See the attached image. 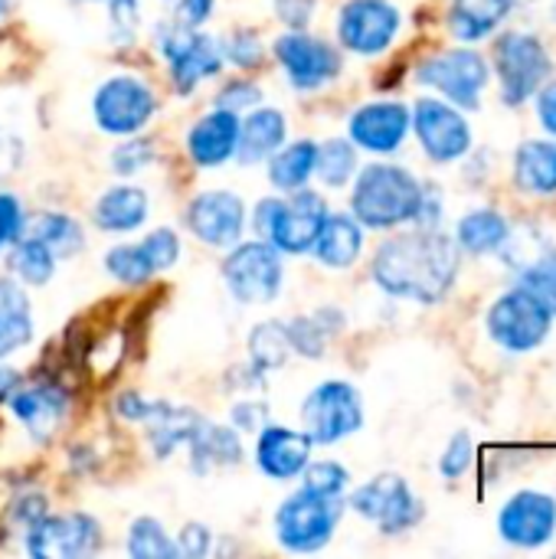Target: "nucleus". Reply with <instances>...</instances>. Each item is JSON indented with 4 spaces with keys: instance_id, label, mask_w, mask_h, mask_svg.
<instances>
[{
    "instance_id": "nucleus-48",
    "label": "nucleus",
    "mask_w": 556,
    "mask_h": 559,
    "mask_svg": "<svg viewBox=\"0 0 556 559\" xmlns=\"http://www.w3.org/2000/svg\"><path fill=\"white\" fill-rule=\"evenodd\" d=\"M174 547H177V557L184 559H203L213 554V531L206 524H184L180 534L174 537Z\"/></svg>"
},
{
    "instance_id": "nucleus-17",
    "label": "nucleus",
    "mask_w": 556,
    "mask_h": 559,
    "mask_svg": "<svg viewBox=\"0 0 556 559\" xmlns=\"http://www.w3.org/2000/svg\"><path fill=\"white\" fill-rule=\"evenodd\" d=\"M410 124L419 138V147L436 164H452L469 154L472 147V128L469 121L439 98H419L413 105Z\"/></svg>"
},
{
    "instance_id": "nucleus-46",
    "label": "nucleus",
    "mask_w": 556,
    "mask_h": 559,
    "mask_svg": "<svg viewBox=\"0 0 556 559\" xmlns=\"http://www.w3.org/2000/svg\"><path fill=\"white\" fill-rule=\"evenodd\" d=\"M472 462H475V442H472V436L469 432H456L449 439L442 459H439V475L449 478V481H456V478H462L472 468Z\"/></svg>"
},
{
    "instance_id": "nucleus-39",
    "label": "nucleus",
    "mask_w": 556,
    "mask_h": 559,
    "mask_svg": "<svg viewBox=\"0 0 556 559\" xmlns=\"http://www.w3.org/2000/svg\"><path fill=\"white\" fill-rule=\"evenodd\" d=\"M125 550H128V557H138V559L177 557L174 537H170V534H167V527H164L161 521H154V518H138V521L128 527Z\"/></svg>"
},
{
    "instance_id": "nucleus-14",
    "label": "nucleus",
    "mask_w": 556,
    "mask_h": 559,
    "mask_svg": "<svg viewBox=\"0 0 556 559\" xmlns=\"http://www.w3.org/2000/svg\"><path fill=\"white\" fill-rule=\"evenodd\" d=\"M23 547L36 559H85L102 547V527L85 511L46 514L23 531Z\"/></svg>"
},
{
    "instance_id": "nucleus-41",
    "label": "nucleus",
    "mask_w": 556,
    "mask_h": 559,
    "mask_svg": "<svg viewBox=\"0 0 556 559\" xmlns=\"http://www.w3.org/2000/svg\"><path fill=\"white\" fill-rule=\"evenodd\" d=\"M285 331H288V344H292V354L295 357H305V360H321L328 344L334 341L315 314H298L292 321H285Z\"/></svg>"
},
{
    "instance_id": "nucleus-37",
    "label": "nucleus",
    "mask_w": 556,
    "mask_h": 559,
    "mask_svg": "<svg viewBox=\"0 0 556 559\" xmlns=\"http://www.w3.org/2000/svg\"><path fill=\"white\" fill-rule=\"evenodd\" d=\"M360 170L357 164V147L351 144V138H328L318 144V160H315V177L331 187L341 190L354 180V174Z\"/></svg>"
},
{
    "instance_id": "nucleus-5",
    "label": "nucleus",
    "mask_w": 556,
    "mask_h": 559,
    "mask_svg": "<svg viewBox=\"0 0 556 559\" xmlns=\"http://www.w3.org/2000/svg\"><path fill=\"white\" fill-rule=\"evenodd\" d=\"M344 511H347L344 498H321L298 488L279 504L272 518L275 540L288 554H318L334 540Z\"/></svg>"
},
{
    "instance_id": "nucleus-3",
    "label": "nucleus",
    "mask_w": 556,
    "mask_h": 559,
    "mask_svg": "<svg viewBox=\"0 0 556 559\" xmlns=\"http://www.w3.org/2000/svg\"><path fill=\"white\" fill-rule=\"evenodd\" d=\"M328 213H331L328 200L318 190L301 187L282 197H262L252 206L249 226L259 239L272 242L282 255H308Z\"/></svg>"
},
{
    "instance_id": "nucleus-32",
    "label": "nucleus",
    "mask_w": 556,
    "mask_h": 559,
    "mask_svg": "<svg viewBox=\"0 0 556 559\" xmlns=\"http://www.w3.org/2000/svg\"><path fill=\"white\" fill-rule=\"evenodd\" d=\"M514 183L524 193H556V141H524L514 154Z\"/></svg>"
},
{
    "instance_id": "nucleus-1",
    "label": "nucleus",
    "mask_w": 556,
    "mask_h": 559,
    "mask_svg": "<svg viewBox=\"0 0 556 559\" xmlns=\"http://www.w3.org/2000/svg\"><path fill=\"white\" fill-rule=\"evenodd\" d=\"M462 249L439 229H413L387 239L370 265L374 282L400 301L436 305L449 295L459 275Z\"/></svg>"
},
{
    "instance_id": "nucleus-12",
    "label": "nucleus",
    "mask_w": 556,
    "mask_h": 559,
    "mask_svg": "<svg viewBox=\"0 0 556 559\" xmlns=\"http://www.w3.org/2000/svg\"><path fill=\"white\" fill-rule=\"evenodd\" d=\"M495 69L501 79V98L508 105H524L547 82L551 52L531 33H505L495 43Z\"/></svg>"
},
{
    "instance_id": "nucleus-26",
    "label": "nucleus",
    "mask_w": 556,
    "mask_h": 559,
    "mask_svg": "<svg viewBox=\"0 0 556 559\" xmlns=\"http://www.w3.org/2000/svg\"><path fill=\"white\" fill-rule=\"evenodd\" d=\"M141 426H144L154 459H170L177 449H187L193 432L203 426V416L190 406H174L167 400H157L151 416Z\"/></svg>"
},
{
    "instance_id": "nucleus-21",
    "label": "nucleus",
    "mask_w": 556,
    "mask_h": 559,
    "mask_svg": "<svg viewBox=\"0 0 556 559\" xmlns=\"http://www.w3.org/2000/svg\"><path fill=\"white\" fill-rule=\"evenodd\" d=\"M410 134V108L400 102H370L360 105L347 121V138L357 151L393 154Z\"/></svg>"
},
{
    "instance_id": "nucleus-33",
    "label": "nucleus",
    "mask_w": 556,
    "mask_h": 559,
    "mask_svg": "<svg viewBox=\"0 0 556 559\" xmlns=\"http://www.w3.org/2000/svg\"><path fill=\"white\" fill-rule=\"evenodd\" d=\"M23 233L39 239L43 246H49V252L56 259H69V255L82 252V246H85L82 223L75 216H69V213H59V210H43V213L26 216Z\"/></svg>"
},
{
    "instance_id": "nucleus-56",
    "label": "nucleus",
    "mask_w": 556,
    "mask_h": 559,
    "mask_svg": "<svg viewBox=\"0 0 556 559\" xmlns=\"http://www.w3.org/2000/svg\"><path fill=\"white\" fill-rule=\"evenodd\" d=\"M7 10H10V0H0V20L7 16Z\"/></svg>"
},
{
    "instance_id": "nucleus-18",
    "label": "nucleus",
    "mask_w": 556,
    "mask_h": 559,
    "mask_svg": "<svg viewBox=\"0 0 556 559\" xmlns=\"http://www.w3.org/2000/svg\"><path fill=\"white\" fill-rule=\"evenodd\" d=\"M315 452V442L308 439L305 429H292V426H279V423H265L256 432V468L275 481V485H288L298 481L301 472L308 468Z\"/></svg>"
},
{
    "instance_id": "nucleus-11",
    "label": "nucleus",
    "mask_w": 556,
    "mask_h": 559,
    "mask_svg": "<svg viewBox=\"0 0 556 559\" xmlns=\"http://www.w3.org/2000/svg\"><path fill=\"white\" fill-rule=\"evenodd\" d=\"M347 508L357 518L370 521L387 537L406 534V531H413L423 521V501L413 495V488L406 485V478L390 475V472L370 478L367 485H360L351 495Z\"/></svg>"
},
{
    "instance_id": "nucleus-42",
    "label": "nucleus",
    "mask_w": 556,
    "mask_h": 559,
    "mask_svg": "<svg viewBox=\"0 0 556 559\" xmlns=\"http://www.w3.org/2000/svg\"><path fill=\"white\" fill-rule=\"evenodd\" d=\"M301 488L311 495H321V498H344L351 488V472L331 459L308 462V468L301 472Z\"/></svg>"
},
{
    "instance_id": "nucleus-10",
    "label": "nucleus",
    "mask_w": 556,
    "mask_h": 559,
    "mask_svg": "<svg viewBox=\"0 0 556 559\" xmlns=\"http://www.w3.org/2000/svg\"><path fill=\"white\" fill-rule=\"evenodd\" d=\"M551 324L554 311L521 285L505 292L488 311V334L511 354H528L541 347L551 334Z\"/></svg>"
},
{
    "instance_id": "nucleus-51",
    "label": "nucleus",
    "mask_w": 556,
    "mask_h": 559,
    "mask_svg": "<svg viewBox=\"0 0 556 559\" xmlns=\"http://www.w3.org/2000/svg\"><path fill=\"white\" fill-rule=\"evenodd\" d=\"M272 7H275V20L285 29H305L315 20L318 0H272Z\"/></svg>"
},
{
    "instance_id": "nucleus-20",
    "label": "nucleus",
    "mask_w": 556,
    "mask_h": 559,
    "mask_svg": "<svg viewBox=\"0 0 556 559\" xmlns=\"http://www.w3.org/2000/svg\"><path fill=\"white\" fill-rule=\"evenodd\" d=\"M498 534L505 544L521 550H537L556 534V501L541 491H518L498 518Z\"/></svg>"
},
{
    "instance_id": "nucleus-59",
    "label": "nucleus",
    "mask_w": 556,
    "mask_h": 559,
    "mask_svg": "<svg viewBox=\"0 0 556 559\" xmlns=\"http://www.w3.org/2000/svg\"><path fill=\"white\" fill-rule=\"evenodd\" d=\"M88 3H92V0H88Z\"/></svg>"
},
{
    "instance_id": "nucleus-8",
    "label": "nucleus",
    "mask_w": 556,
    "mask_h": 559,
    "mask_svg": "<svg viewBox=\"0 0 556 559\" xmlns=\"http://www.w3.org/2000/svg\"><path fill=\"white\" fill-rule=\"evenodd\" d=\"M301 429L315 445H338L364 429V400L347 380L318 383L301 403Z\"/></svg>"
},
{
    "instance_id": "nucleus-38",
    "label": "nucleus",
    "mask_w": 556,
    "mask_h": 559,
    "mask_svg": "<svg viewBox=\"0 0 556 559\" xmlns=\"http://www.w3.org/2000/svg\"><path fill=\"white\" fill-rule=\"evenodd\" d=\"M102 269L108 272V278H115L125 288H141L151 278H157L141 252V242H118L102 255Z\"/></svg>"
},
{
    "instance_id": "nucleus-44",
    "label": "nucleus",
    "mask_w": 556,
    "mask_h": 559,
    "mask_svg": "<svg viewBox=\"0 0 556 559\" xmlns=\"http://www.w3.org/2000/svg\"><path fill=\"white\" fill-rule=\"evenodd\" d=\"M138 242H141V252H144V259H147L154 275H164V272H170L180 262V236L170 226H157V229H151Z\"/></svg>"
},
{
    "instance_id": "nucleus-23",
    "label": "nucleus",
    "mask_w": 556,
    "mask_h": 559,
    "mask_svg": "<svg viewBox=\"0 0 556 559\" xmlns=\"http://www.w3.org/2000/svg\"><path fill=\"white\" fill-rule=\"evenodd\" d=\"M288 141V118L275 105H256L239 115V144H236V164L256 167L269 160L282 144Z\"/></svg>"
},
{
    "instance_id": "nucleus-54",
    "label": "nucleus",
    "mask_w": 556,
    "mask_h": 559,
    "mask_svg": "<svg viewBox=\"0 0 556 559\" xmlns=\"http://www.w3.org/2000/svg\"><path fill=\"white\" fill-rule=\"evenodd\" d=\"M537 118L556 138V82L541 85V92H537Z\"/></svg>"
},
{
    "instance_id": "nucleus-27",
    "label": "nucleus",
    "mask_w": 556,
    "mask_h": 559,
    "mask_svg": "<svg viewBox=\"0 0 556 559\" xmlns=\"http://www.w3.org/2000/svg\"><path fill=\"white\" fill-rule=\"evenodd\" d=\"M190 452V472L193 475H213L223 468H236L246 455H242V432H236L233 426H216L210 419H203V426L193 432V439L187 442Z\"/></svg>"
},
{
    "instance_id": "nucleus-16",
    "label": "nucleus",
    "mask_w": 556,
    "mask_h": 559,
    "mask_svg": "<svg viewBox=\"0 0 556 559\" xmlns=\"http://www.w3.org/2000/svg\"><path fill=\"white\" fill-rule=\"evenodd\" d=\"M400 33V10L390 0H347L338 10V43L357 56H380Z\"/></svg>"
},
{
    "instance_id": "nucleus-45",
    "label": "nucleus",
    "mask_w": 556,
    "mask_h": 559,
    "mask_svg": "<svg viewBox=\"0 0 556 559\" xmlns=\"http://www.w3.org/2000/svg\"><path fill=\"white\" fill-rule=\"evenodd\" d=\"M108 3V26L118 46H131L141 29V0H105Z\"/></svg>"
},
{
    "instance_id": "nucleus-31",
    "label": "nucleus",
    "mask_w": 556,
    "mask_h": 559,
    "mask_svg": "<svg viewBox=\"0 0 556 559\" xmlns=\"http://www.w3.org/2000/svg\"><path fill=\"white\" fill-rule=\"evenodd\" d=\"M511 7V0H452L449 29L459 43H478L505 23Z\"/></svg>"
},
{
    "instance_id": "nucleus-22",
    "label": "nucleus",
    "mask_w": 556,
    "mask_h": 559,
    "mask_svg": "<svg viewBox=\"0 0 556 559\" xmlns=\"http://www.w3.org/2000/svg\"><path fill=\"white\" fill-rule=\"evenodd\" d=\"M239 144V115L229 108L213 105V111L200 115L184 138V151L193 167L200 170H220L236 157Z\"/></svg>"
},
{
    "instance_id": "nucleus-35",
    "label": "nucleus",
    "mask_w": 556,
    "mask_h": 559,
    "mask_svg": "<svg viewBox=\"0 0 556 559\" xmlns=\"http://www.w3.org/2000/svg\"><path fill=\"white\" fill-rule=\"evenodd\" d=\"M511 226L501 213L495 210H475L469 213L459 229H456V242L462 252L469 255H488V252H501V246L508 242Z\"/></svg>"
},
{
    "instance_id": "nucleus-4",
    "label": "nucleus",
    "mask_w": 556,
    "mask_h": 559,
    "mask_svg": "<svg viewBox=\"0 0 556 559\" xmlns=\"http://www.w3.org/2000/svg\"><path fill=\"white\" fill-rule=\"evenodd\" d=\"M151 39H154L157 56L167 66V75H170V85L177 95H193L200 82L216 79L226 66L220 39L203 33L200 26L177 20V16L154 23Z\"/></svg>"
},
{
    "instance_id": "nucleus-25",
    "label": "nucleus",
    "mask_w": 556,
    "mask_h": 559,
    "mask_svg": "<svg viewBox=\"0 0 556 559\" xmlns=\"http://www.w3.org/2000/svg\"><path fill=\"white\" fill-rule=\"evenodd\" d=\"M147 213H151V197L144 187L138 183H115L108 190L98 193L95 206H92V223L102 229V233H115V236H125V233H134L147 223Z\"/></svg>"
},
{
    "instance_id": "nucleus-40",
    "label": "nucleus",
    "mask_w": 556,
    "mask_h": 559,
    "mask_svg": "<svg viewBox=\"0 0 556 559\" xmlns=\"http://www.w3.org/2000/svg\"><path fill=\"white\" fill-rule=\"evenodd\" d=\"M157 144L151 138H141V134H131L125 141H118L108 154V167L111 174H118L121 180L134 177V174H144L154 160H157Z\"/></svg>"
},
{
    "instance_id": "nucleus-58",
    "label": "nucleus",
    "mask_w": 556,
    "mask_h": 559,
    "mask_svg": "<svg viewBox=\"0 0 556 559\" xmlns=\"http://www.w3.org/2000/svg\"><path fill=\"white\" fill-rule=\"evenodd\" d=\"M554 13H556V7H554Z\"/></svg>"
},
{
    "instance_id": "nucleus-50",
    "label": "nucleus",
    "mask_w": 556,
    "mask_h": 559,
    "mask_svg": "<svg viewBox=\"0 0 556 559\" xmlns=\"http://www.w3.org/2000/svg\"><path fill=\"white\" fill-rule=\"evenodd\" d=\"M269 423V403L262 400H239L229 409V426L236 432H259Z\"/></svg>"
},
{
    "instance_id": "nucleus-53",
    "label": "nucleus",
    "mask_w": 556,
    "mask_h": 559,
    "mask_svg": "<svg viewBox=\"0 0 556 559\" xmlns=\"http://www.w3.org/2000/svg\"><path fill=\"white\" fill-rule=\"evenodd\" d=\"M170 7H174V16L177 20H184L190 26H203L213 16L216 0H174Z\"/></svg>"
},
{
    "instance_id": "nucleus-30",
    "label": "nucleus",
    "mask_w": 556,
    "mask_h": 559,
    "mask_svg": "<svg viewBox=\"0 0 556 559\" xmlns=\"http://www.w3.org/2000/svg\"><path fill=\"white\" fill-rule=\"evenodd\" d=\"M315 160H318V141H311V138L285 141V144L265 160L269 183H272L279 193L301 190V187H308L311 177H315Z\"/></svg>"
},
{
    "instance_id": "nucleus-19",
    "label": "nucleus",
    "mask_w": 556,
    "mask_h": 559,
    "mask_svg": "<svg viewBox=\"0 0 556 559\" xmlns=\"http://www.w3.org/2000/svg\"><path fill=\"white\" fill-rule=\"evenodd\" d=\"M7 409L36 445H46L69 419V393L59 383H46V380L29 386L20 383L16 393L7 400Z\"/></svg>"
},
{
    "instance_id": "nucleus-24",
    "label": "nucleus",
    "mask_w": 556,
    "mask_h": 559,
    "mask_svg": "<svg viewBox=\"0 0 556 559\" xmlns=\"http://www.w3.org/2000/svg\"><path fill=\"white\" fill-rule=\"evenodd\" d=\"M501 252L508 255V262L518 272V285L528 288L534 298H541L556 318V249H551L544 239L534 236L531 246H518V239L508 236V242L501 246Z\"/></svg>"
},
{
    "instance_id": "nucleus-7",
    "label": "nucleus",
    "mask_w": 556,
    "mask_h": 559,
    "mask_svg": "<svg viewBox=\"0 0 556 559\" xmlns=\"http://www.w3.org/2000/svg\"><path fill=\"white\" fill-rule=\"evenodd\" d=\"M157 108H161V102H157L154 85L141 75H131V72L108 75L92 95L95 128L102 134H111V138L141 134L154 121Z\"/></svg>"
},
{
    "instance_id": "nucleus-13",
    "label": "nucleus",
    "mask_w": 556,
    "mask_h": 559,
    "mask_svg": "<svg viewBox=\"0 0 556 559\" xmlns=\"http://www.w3.org/2000/svg\"><path fill=\"white\" fill-rule=\"evenodd\" d=\"M184 226L200 246L226 252L249 229L246 200L233 190H200L184 206Z\"/></svg>"
},
{
    "instance_id": "nucleus-34",
    "label": "nucleus",
    "mask_w": 556,
    "mask_h": 559,
    "mask_svg": "<svg viewBox=\"0 0 556 559\" xmlns=\"http://www.w3.org/2000/svg\"><path fill=\"white\" fill-rule=\"evenodd\" d=\"M56 255L49 252V246H43L33 236H20L16 242H10L7 249V275L16 278L23 288H43L52 282L56 275Z\"/></svg>"
},
{
    "instance_id": "nucleus-49",
    "label": "nucleus",
    "mask_w": 556,
    "mask_h": 559,
    "mask_svg": "<svg viewBox=\"0 0 556 559\" xmlns=\"http://www.w3.org/2000/svg\"><path fill=\"white\" fill-rule=\"evenodd\" d=\"M23 226H26V213H23V203L0 190V252L10 249V242H16L23 236Z\"/></svg>"
},
{
    "instance_id": "nucleus-57",
    "label": "nucleus",
    "mask_w": 556,
    "mask_h": 559,
    "mask_svg": "<svg viewBox=\"0 0 556 559\" xmlns=\"http://www.w3.org/2000/svg\"><path fill=\"white\" fill-rule=\"evenodd\" d=\"M164 3H174V0H164Z\"/></svg>"
},
{
    "instance_id": "nucleus-52",
    "label": "nucleus",
    "mask_w": 556,
    "mask_h": 559,
    "mask_svg": "<svg viewBox=\"0 0 556 559\" xmlns=\"http://www.w3.org/2000/svg\"><path fill=\"white\" fill-rule=\"evenodd\" d=\"M154 403H157V400H144L141 393L125 390V393H118V396H115L111 409H115V416H118L121 423H128V426H141V423L151 416Z\"/></svg>"
},
{
    "instance_id": "nucleus-29",
    "label": "nucleus",
    "mask_w": 556,
    "mask_h": 559,
    "mask_svg": "<svg viewBox=\"0 0 556 559\" xmlns=\"http://www.w3.org/2000/svg\"><path fill=\"white\" fill-rule=\"evenodd\" d=\"M33 334H36V321L26 288L16 278L0 275V360L29 347Z\"/></svg>"
},
{
    "instance_id": "nucleus-47",
    "label": "nucleus",
    "mask_w": 556,
    "mask_h": 559,
    "mask_svg": "<svg viewBox=\"0 0 556 559\" xmlns=\"http://www.w3.org/2000/svg\"><path fill=\"white\" fill-rule=\"evenodd\" d=\"M213 105L242 115V111L262 105V88H259L256 82H249V79H233V82H226V85L216 92V102H213Z\"/></svg>"
},
{
    "instance_id": "nucleus-6",
    "label": "nucleus",
    "mask_w": 556,
    "mask_h": 559,
    "mask_svg": "<svg viewBox=\"0 0 556 559\" xmlns=\"http://www.w3.org/2000/svg\"><path fill=\"white\" fill-rule=\"evenodd\" d=\"M223 282L239 305H272L285 285V255L265 239H239L226 249Z\"/></svg>"
},
{
    "instance_id": "nucleus-28",
    "label": "nucleus",
    "mask_w": 556,
    "mask_h": 559,
    "mask_svg": "<svg viewBox=\"0 0 556 559\" xmlns=\"http://www.w3.org/2000/svg\"><path fill=\"white\" fill-rule=\"evenodd\" d=\"M364 252V226L354 219V213H328L311 255L324 269H351Z\"/></svg>"
},
{
    "instance_id": "nucleus-43",
    "label": "nucleus",
    "mask_w": 556,
    "mask_h": 559,
    "mask_svg": "<svg viewBox=\"0 0 556 559\" xmlns=\"http://www.w3.org/2000/svg\"><path fill=\"white\" fill-rule=\"evenodd\" d=\"M220 49H223V62H229L236 69H259L265 62V43L252 29H233V33H226L220 39Z\"/></svg>"
},
{
    "instance_id": "nucleus-2",
    "label": "nucleus",
    "mask_w": 556,
    "mask_h": 559,
    "mask_svg": "<svg viewBox=\"0 0 556 559\" xmlns=\"http://www.w3.org/2000/svg\"><path fill=\"white\" fill-rule=\"evenodd\" d=\"M423 183L400 164H367L354 174L351 213L364 229H397L419 213Z\"/></svg>"
},
{
    "instance_id": "nucleus-15",
    "label": "nucleus",
    "mask_w": 556,
    "mask_h": 559,
    "mask_svg": "<svg viewBox=\"0 0 556 559\" xmlns=\"http://www.w3.org/2000/svg\"><path fill=\"white\" fill-rule=\"evenodd\" d=\"M416 82L426 88H436L452 105L478 108L482 92L488 85V62L472 49H449L439 56H429L416 66Z\"/></svg>"
},
{
    "instance_id": "nucleus-36",
    "label": "nucleus",
    "mask_w": 556,
    "mask_h": 559,
    "mask_svg": "<svg viewBox=\"0 0 556 559\" xmlns=\"http://www.w3.org/2000/svg\"><path fill=\"white\" fill-rule=\"evenodd\" d=\"M246 350H249V364L256 370H262V373H272V370L285 367L295 357L292 354V344H288L285 321H259L249 331Z\"/></svg>"
},
{
    "instance_id": "nucleus-55",
    "label": "nucleus",
    "mask_w": 556,
    "mask_h": 559,
    "mask_svg": "<svg viewBox=\"0 0 556 559\" xmlns=\"http://www.w3.org/2000/svg\"><path fill=\"white\" fill-rule=\"evenodd\" d=\"M23 383V377L13 367H0V406L16 393V386Z\"/></svg>"
},
{
    "instance_id": "nucleus-9",
    "label": "nucleus",
    "mask_w": 556,
    "mask_h": 559,
    "mask_svg": "<svg viewBox=\"0 0 556 559\" xmlns=\"http://www.w3.org/2000/svg\"><path fill=\"white\" fill-rule=\"evenodd\" d=\"M272 56L295 92H321L344 72L341 49L308 29H285L272 43Z\"/></svg>"
}]
</instances>
